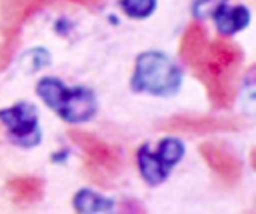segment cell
<instances>
[{"mask_svg":"<svg viewBox=\"0 0 256 214\" xmlns=\"http://www.w3.org/2000/svg\"><path fill=\"white\" fill-rule=\"evenodd\" d=\"M68 136L86 154L84 170H86L88 178L94 180L100 186H108L110 180L120 170V156H118V152L108 142H104L102 138L94 136L92 132L80 130V128H72L68 132Z\"/></svg>","mask_w":256,"mask_h":214,"instance_id":"3957f363","label":"cell"},{"mask_svg":"<svg viewBox=\"0 0 256 214\" xmlns=\"http://www.w3.org/2000/svg\"><path fill=\"white\" fill-rule=\"evenodd\" d=\"M244 120L238 116H198L180 114L162 120L156 128L180 134H210V132H238L244 128Z\"/></svg>","mask_w":256,"mask_h":214,"instance_id":"5b68a950","label":"cell"},{"mask_svg":"<svg viewBox=\"0 0 256 214\" xmlns=\"http://www.w3.org/2000/svg\"><path fill=\"white\" fill-rule=\"evenodd\" d=\"M156 0H120V8L128 18L144 20L150 18L156 10Z\"/></svg>","mask_w":256,"mask_h":214,"instance_id":"5bb4252c","label":"cell"},{"mask_svg":"<svg viewBox=\"0 0 256 214\" xmlns=\"http://www.w3.org/2000/svg\"><path fill=\"white\" fill-rule=\"evenodd\" d=\"M182 84L180 66L164 52H144L136 58L132 90L150 96H172Z\"/></svg>","mask_w":256,"mask_h":214,"instance_id":"7a4b0ae2","label":"cell"},{"mask_svg":"<svg viewBox=\"0 0 256 214\" xmlns=\"http://www.w3.org/2000/svg\"><path fill=\"white\" fill-rule=\"evenodd\" d=\"M212 18H214V24H216V30L220 32V36H232L236 32H242L250 24V10L244 4H238L232 8H228V4H226Z\"/></svg>","mask_w":256,"mask_h":214,"instance_id":"30bf717a","label":"cell"},{"mask_svg":"<svg viewBox=\"0 0 256 214\" xmlns=\"http://www.w3.org/2000/svg\"><path fill=\"white\" fill-rule=\"evenodd\" d=\"M50 64V52L44 50V48H34V50H28L22 58H20V66L26 74H32V72H38L42 68H46Z\"/></svg>","mask_w":256,"mask_h":214,"instance_id":"9a60e30c","label":"cell"},{"mask_svg":"<svg viewBox=\"0 0 256 214\" xmlns=\"http://www.w3.org/2000/svg\"><path fill=\"white\" fill-rule=\"evenodd\" d=\"M184 152H186V148H184V144H182L178 138H164V140L158 144V150H156L158 158H160L170 170L184 158Z\"/></svg>","mask_w":256,"mask_h":214,"instance_id":"4fadbf2b","label":"cell"},{"mask_svg":"<svg viewBox=\"0 0 256 214\" xmlns=\"http://www.w3.org/2000/svg\"><path fill=\"white\" fill-rule=\"evenodd\" d=\"M0 122L4 124L10 140L22 148L38 146L42 140V132L38 126V112L28 102H18L10 108H2Z\"/></svg>","mask_w":256,"mask_h":214,"instance_id":"277c9868","label":"cell"},{"mask_svg":"<svg viewBox=\"0 0 256 214\" xmlns=\"http://www.w3.org/2000/svg\"><path fill=\"white\" fill-rule=\"evenodd\" d=\"M226 4H228V0H194L192 14L196 18H208V16H214Z\"/></svg>","mask_w":256,"mask_h":214,"instance_id":"2e32d148","label":"cell"},{"mask_svg":"<svg viewBox=\"0 0 256 214\" xmlns=\"http://www.w3.org/2000/svg\"><path fill=\"white\" fill-rule=\"evenodd\" d=\"M50 2L52 0H2V6H0V30H2L4 44L10 46L18 38L20 28L34 14H38L44 6H48ZM72 2L86 4V0H72Z\"/></svg>","mask_w":256,"mask_h":214,"instance_id":"8992f818","label":"cell"},{"mask_svg":"<svg viewBox=\"0 0 256 214\" xmlns=\"http://www.w3.org/2000/svg\"><path fill=\"white\" fill-rule=\"evenodd\" d=\"M74 210L82 214H102V212H112L114 202L94 190H80L74 196Z\"/></svg>","mask_w":256,"mask_h":214,"instance_id":"7c38bea8","label":"cell"},{"mask_svg":"<svg viewBox=\"0 0 256 214\" xmlns=\"http://www.w3.org/2000/svg\"><path fill=\"white\" fill-rule=\"evenodd\" d=\"M136 162H138V170L142 174V180L150 186H160L162 182H166L170 168L158 158V154L148 146H140L138 154H136Z\"/></svg>","mask_w":256,"mask_h":214,"instance_id":"9c48e42d","label":"cell"},{"mask_svg":"<svg viewBox=\"0 0 256 214\" xmlns=\"http://www.w3.org/2000/svg\"><path fill=\"white\" fill-rule=\"evenodd\" d=\"M64 122L68 124H84L90 122L98 112V102L92 90L88 88H68L64 90L56 110H54Z\"/></svg>","mask_w":256,"mask_h":214,"instance_id":"52a82bcc","label":"cell"},{"mask_svg":"<svg viewBox=\"0 0 256 214\" xmlns=\"http://www.w3.org/2000/svg\"><path fill=\"white\" fill-rule=\"evenodd\" d=\"M200 154L204 162L210 166V170L220 178L226 186H236L242 178V162L232 154L230 148H226L220 142H202Z\"/></svg>","mask_w":256,"mask_h":214,"instance_id":"ba28073f","label":"cell"},{"mask_svg":"<svg viewBox=\"0 0 256 214\" xmlns=\"http://www.w3.org/2000/svg\"><path fill=\"white\" fill-rule=\"evenodd\" d=\"M180 58L204 86L216 110H228L238 94L244 52L228 36L210 40L204 26L190 24L180 40Z\"/></svg>","mask_w":256,"mask_h":214,"instance_id":"6da1fadb","label":"cell"},{"mask_svg":"<svg viewBox=\"0 0 256 214\" xmlns=\"http://www.w3.org/2000/svg\"><path fill=\"white\" fill-rule=\"evenodd\" d=\"M8 194L18 204H34L44 194V182L36 176H16L6 184Z\"/></svg>","mask_w":256,"mask_h":214,"instance_id":"8fae6325","label":"cell"}]
</instances>
